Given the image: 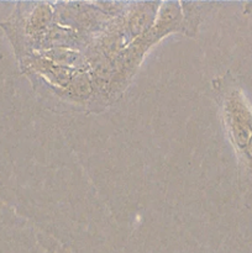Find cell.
Returning a JSON list of instances; mask_svg holds the SVG:
<instances>
[]
</instances>
